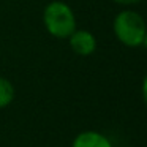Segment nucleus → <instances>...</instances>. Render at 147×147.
I'll list each match as a JSON object with an SVG mask.
<instances>
[{
  "label": "nucleus",
  "instance_id": "obj_7",
  "mask_svg": "<svg viewBox=\"0 0 147 147\" xmlns=\"http://www.w3.org/2000/svg\"><path fill=\"white\" fill-rule=\"evenodd\" d=\"M141 93H142V100H144V103H146V106H147V74L144 76V79H142V86H141Z\"/></svg>",
  "mask_w": 147,
  "mask_h": 147
},
{
  "label": "nucleus",
  "instance_id": "obj_1",
  "mask_svg": "<svg viewBox=\"0 0 147 147\" xmlns=\"http://www.w3.org/2000/svg\"><path fill=\"white\" fill-rule=\"evenodd\" d=\"M43 26L51 36L67 40L78 29L73 8L62 0H52L43 10Z\"/></svg>",
  "mask_w": 147,
  "mask_h": 147
},
{
  "label": "nucleus",
  "instance_id": "obj_2",
  "mask_svg": "<svg viewBox=\"0 0 147 147\" xmlns=\"http://www.w3.org/2000/svg\"><path fill=\"white\" fill-rule=\"evenodd\" d=\"M112 32L119 43L127 48H139L144 45L147 32V22L138 11L122 10L112 21Z\"/></svg>",
  "mask_w": 147,
  "mask_h": 147
},
{
  "label": "nucleus",
  "instance_id": "obj_3",
  "mask_svg": "<svg viewBox=\"0 0 147 147\" xmlns=\"http://www.w3.org/2000/svg\"><path fill=\"white\" fill-rule=\"evenodd\" d=\"M67 40L70 43L71 51L76 55H81V57L92 55L96 51V46H98L96 36L90 30H86V29H76Z\"/></svg>",
  "mask_w": 147,
  "mask_h": 147
},
{
  "label": "nucleus",
  "instance_id": "obj_4",
  "mask_svg": "<svg viewBox=\"0 0 147 147\" xmlns=\"http://www.w3.org/2000/svg\"><path fill=\"white\" fill-rule=\"evenodd\" d=\"M71 147H112L108 136H105L100 131H82L73 139Z\"/></svg>",
  "mask_w": 147,
  "mask_h": 147
},
{
  "label": "nucleus",
  "instance_id": "obj_8",
  "mask_svg": "<svg viewBox=\"0 0 147 147\" xmlns=\"http://www.w3.org/2000/svg\"><path fill=\"white\" fill-rule=\"evenodd\" d=\"M142 46L147 49V32H146V38H144V45H142Z\"/></svg>",
  "mask_w": 147,
  "mask_h": 147
},
{
  "label": "nucleus",
  "instance_id": "obj_5",
  "mask_svg": "<svg viewBox=\"0 0 147 147\" xmlns=\"http://www.w3.org/2000/svg\"><path fill=\"white\" fill-rule=\"evenodd\" d=\"M14 95L16 92H14V86L11 84V81L0 76V109L10 106L14 100Z\"/></svg>",
  "mask_w": 147,
  "mask_h": 147
},
{
  "label": "nucleus",
  "instance_id": "obj_6",
  "mask_svg": "<svg viewBox=\"0 0 147 147\" xmlns=\"http://www.w3.org/2000/svg\"><path fill=\"white\" fill-rule=\"evenodd\" d=\"M112 2L117 5H122V7H133V5H138L142 0H112Z\"/></svg>",
  "mask_w": 147,
  "mask_h": 147
}]
</instances>
